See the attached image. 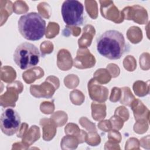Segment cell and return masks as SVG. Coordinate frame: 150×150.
I'll return each instance as SVG.
<instances>
[{
	"label": "cell",
	"instance_id": "1",
	"mask_svg": "<svg viewBox=\"0 0 150 150\" xmlns=\"http://www.w3.org/2000/svg\"><path fill=\"white\" fill-rule=\"evenodd\" d=\"M129 46L120 32L108 30L97 39V50L102 56L110 60H117L128 51Z\"/></svg>",
	"mask_w": 150,
	"mask_h": 150
},
{
	"label": "cell",
	"instance_id": "5",
	"mask_svg": "<svg viewBox=\"0 0 150 150\" xmlns=\"http://www.w3.org/2000/svg\"><path fill=\"white\" fill-rule=\"evenodd\" d=\"M21 124L19 113L12 108L5 109L1 114L0 127L2 132L8 135L12 136L19 129Z\"/></svg>",
	"mask_w": 150,
	"mask_h": 150
},
{
	"label": "cell",
	"instance_id": "2",
	"mask_svg": "<svg viewBox=\"0 0 150 150\" xmlns=\"http://www.w3.org/2000/svg\"><path fill=\"white\" fill-rule=\"evenodd\" d=\"M18 28L19 33L25 39L36 41L45 35L46 22L38 13L29 12L20 17Z\"/></svg>",
	"mask_w": 150,
	"mask_h": 150
},
{
	"label": "cell",
	"instance_id": "4",
	"mask_svg": "<svg viewBox=\"0 0 150 150\" xmlns=\"http://www.w3.org/2000/svg\"><path fill=\"white\" fill-rule=\"evenodd\" d=\"M61 13L64 23L69 26H81L84 22L83 5L76 0L63 2Z\"/></svg>",
	"mask_w": 150,
	"mask_h": 150
},
{
	"label": "cell",
	"instance_id": "3",
	"mask_svg": "<svg viewBox=\"0 0 150 150\" xmlns=\"http://www.w3.org/2000/svg\"><path fill=\"white\" fill-rule=\"evenodd\" d=\"M40 56L39 50L35 45L23 42L15 50L13 59L21 69L25 70L36 66L39 62Z\"/></svg>",
	"mask_w": 150,
	"mask_h": 150
}]
</instances>
